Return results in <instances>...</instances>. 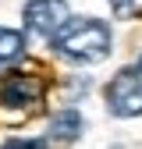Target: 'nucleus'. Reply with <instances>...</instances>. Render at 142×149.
<instances>
[{
    "label": "nucleus",
    "instance_id": "nucleus-1",
    "mask_svg": "<svg viewBox=\"0 0 142 149\" xmlns=\"http://www.w3.org/2000/svg\"><path fill=\"white\" fill-rule=\"evenodd\" d=\"M61 57L78 61V64H100L110 57V29L96 18H75L53 36Z\"/></svg>",
    "mask_w": 142,
    "mask_h": 149
},
{
    "label": "nucleus",
    "instance_id": "nucleus-2",
    "mask_svg": "<svg viewBox=\"0 0 142 149\" xmlns=\"http://www.w3.org/2000/svg\"><path fill=\"white\" fill-rule=\"evenodd\" d=\"M103 96L114 117H139L142 114V57L128 68H121L110 78Z\"/></svg>",
    "mask_w": 142,
    "mask_h": 149
},
{
    "label": "nucleus",
    "instance_id": "nucleus-3",
    "mask_svg": "<svg viewBox=\"0 0 142 149\" xmlns=\"http://www.w3.org/2000/svg\"><path fill=\"white\" fill-rule=\"evenodd\" d=\"M71 22V7L68 0H29L25 4V29L39 39H50L57 36L64 25Z\"/></svg>",
    "mask_w": 142,
    "mask_h": 149
},
{
    "label": "nucleus",
    "instance_id": "nucleus-4",
    "mask_svg": "<svg viewBox=\"0 0 142 149\" xmlns=\"http://www.w3.org/2000/svg\"><path fill=\"white\" fill-rule=\"evenodd\" d=\"M43 82L36 74H7L4 85H0V103L4 107H29L39 100Z\"/></svg>",
    "mask_w": 142,
    "mask_h": 149
},
{
    "label": "nucleus",
    "instance_id": "nucleus-5",
    "mask_svg": "<svg viewBox=\"0 0 142 149\" xmlns=\"http://www.w3.org/2000/svg\"><path fill=\"white\" fill-rule=\"evenodd\" d=\"M82 135V114L78 110H61V114L50 117V128H46V149L50 146H71Z\"/></svg>",
    "mask_w": 142,
    "mask_h": 149
},
{
    "label": "nucleus",
    "instance_id": "nucleus-6",
    "mask_svg": "<svg viewBox=\"0 0 142 149\" xmlns=\"http://www.w3.org/2000/svg\"><path fill=\"white\" fill-rule=\"evenodd\" d=\"M25 57V36L14 29H0V64H14Z\"/></svg>",
    "mask_w": 142,
    "mask_h": 149
},
{
    "label": "nucleus",
    "instance_id": "nucleus-7",
    "mask_svg": "<svg viewBox=\"0 0 142 149\" xmlns=\"http://www.w3.org/2000/svg\"><path fill=\"white\" fill-rule=\"evenodd\" d=\"M110 7H114L117 18H135L142 11V0H110Z\"/></svg>",
    "mask_w": 142,
    "mask_h": 149
},
{
    "label": "nucleus",
    "instance_id": "nucleus-8",
    "mask_svg": "<svg viewBox=\"0 0 142 149\" xmlns=\"http://www.w3.org/2000/svg\"><path fill=\"white\" fill-rule=\"evenodd\" d=\"M4 149H46V142L43 139H11Z\"/></svg>",
    "mask_w": 142,
    "mask_h": 149
}]
</instances>
